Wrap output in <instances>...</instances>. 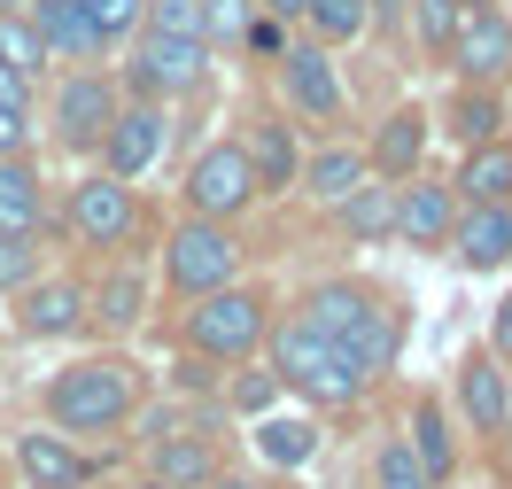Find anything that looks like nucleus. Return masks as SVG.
Listing matches in <instances>:
<instances>
[{
	"label": "nucleus",
	"mask_w": 512,
	"mask_h": 489,
	"mask_svg": "<svg viewBox=\"0 0 512 489\" xmlns=\"http://www.w3.org/2000/svg\"><path fill=\"white\" fill-rule=\"evenodd\" d=\"M295 319L342 358V373H350L357 389H373L388 365H396V311L365 280H319V288L295 303Z\"/></svg>",
	"instance_id": "obj_1"
},
{
	"label": "nucleus",
	"mask_w": 512,
	"mask_h": 489,
	"mask_svg": "<svg viewBox=\"0 0 512 489\" xmlns=\"http://www.w3.org/2000/svg\"><path fill=\"white\" fill-rule=\"evenodd\" d=\"M140 412V365L132 358H78L47 381V420L55 435H117Z\"/></svg>",
	"instance_id": "obj_2"
},
{
	"label": "nucleus",
	"mask_w": 512,
	"mask_h": 489,
	"mask_svg": "<svg viewBox=\"0 0 512 489\" xmlns=\"http://www.w3.org/2000/svg\"><path fill=\"white\" fill-rule=\"evenodd\" d=\"M264 334H272V295L249 288V280H225V288L194 295L187 319H179V342L202 365H249L264 350Z\"/></svg>",
	"instance_id": "obj_3"
},
{
	"label": "nucleus",
	"mask_w": 512,
	"mask_h": 489,
	"mask_svg": "<svg viewBox=\"0 0 512 489\" xmlns=\"http://www.w3.org/2000/svg\"><path fill=\"white\" fill-rule=\"evenodd\" d=\"M117 86H125L132 101H187L210 86V47L202 39H179V32H140L125 39V63H117Z\"/></svg>",
	"instance_id": "obj_4"
},
{
	"label": "nucleus",
	"mask_w": 512,
	"mask_h": 489,
	"mask_svg": "<svg viewBox=\"0 0 512 489\" xmlns=\"http://www.w3.org/2000/svg\"><path fill=\"white\" fill-rule=\"evenodd\" d=\"M117 101H125V86L109 63H70L47 94V140L63 156H101V132L117 117Z\"/></svg>",
	"instance_id": "obj_5"
},
{
	"label": "nucleus",
	"mask_w": 512,
	"mask_h": 489,
	"mask_svg": "<svg viewBox=\"0 0 512 489\" xmlns=\"http://www.w3.org/2000/svg\"><path fill=\"white\" fill-rule=\"evenodd\" d=\"M241 264H249V241L218 218H179V226L163 233V288L171 295H210L225 280H241Z\"/></svg>",
	"instance_id": "obj_6"
},
{
	"label": "nucleus",
	"mask_w": 512,
	"mask_h": 489,
	"mask_svg": "<svg viewBox=\"0 0 512 489\" xmlns=\"http://www.w3.org/2000/svg\"><path fill=\"white\" fill-rule=\"evenodd\" d=\"M55 226L78 241V249H125L140 233V202H132V179H109V171H86L63 187V210Z\"/></svg>",
	"instance_id": "obj_7"
},
{
	"label": "nucleus",
	"mask_w": 512,
	"mask_h": 489,
	"mask_svg": "<svg viewBox=\"0 0 512 489\" xmlns=\"http://www.w3.org/2000/svg\"><path fill=\"white\" fill-rule=\"evenodd\" d=\"M264 342H272V381H280V389L311 396V404H326V412L365 396L350 373H342V358H334V350H326V342H319V334H311L303 319H280L272 334H264Z\"/></svg>",
	"instance_id": "obj_8"
},
{
	"label": "nucleus",
	"mask_w": 512,
	"mask_h": 489,
	"mask_svg": "<svg viewBox=\"0 0 512 489\" xmlns=\"http://www.w3.org/2000/svg\"><path fill=\"white\" fill-rule=\"evenodd\" d=\"M179 202H187V218H218V226H241L256 202V171L249 156H241V140H210L202 156L187 163V187H179Z\"/></svg>",
	"instance_id": "obj_9"
},
{
	"label": "nucleus",
	"mask_w": 512,
	"mask_h": 489,
	"mask_svg": "<svg viewBox=\"0 0 512 489\" xmlns=\"http://www.w3.org/2000/svg\"><path fill=\"white\" fill-rule=\"evenodd\" d=\"M272 63H280L288 117H303V125H342V117H350V86H342L334 47H319V39H288Z\"/></svg>",
	"instance_id": "obj_10"
},
{
	"label": "nucleus",
	"mask_w": 512,
	"mask_h": 489,
	"mask_svg": "<svg viewBox=\"0 0 512 489\" xmlns=\"http://www.w3.org/2000/svg\"><path fill=\"white\" fill-rule=\"evenodd\" d=\"M443 70H458L466 86H512V16L497 0H474L458 16V39H450Z\"/></svg>",
	"instance_id": "obj_11"
},
{
	"label": "nucleus",
	"mask_w": 512,
	"mask_h": 489,
	"mask_svg": "<svg viewBox=\"0 0 512 489\" xmlns=\"http://www.w3.org/2000/svg\"><path fill=\"white\" fill-rule=\"evenodd\" d=\"M94 326L86 311V280H70V272H39L16 288V334L24 342H78Z\"/></svg>",
	"instance_id": "obj_12"
},
{
	"label": "nucleus",
	"mask_w": 512,
	"mask_h": 489,
	"mask_svg": "<svg viewBox=\"0 0 512 489\" xmlns=\"http://www.w3.org/2000/svg\"><path fill=\"white\" fill-rule=\"evenodd\" d=\"M450 412L466 420V435L505 443V427H512V389H505V365L489 358V350H466V358L450 365Z\"/></svg>",
	"instance_id": "obj_13"
},
{
	"label": "nucleus",
	"mask_w": 512,
	"mask_h": 489,
	"mask_svg": "<svg viewBox=\"0 0 512 489\" xmlns=\"http://www.w3.org/2000/svg\"><path fill=\"white\" fill-rule=\"evenodd\" d=\"M163 140H171V109L125 94L117 117H109V132H101V171H109V179H140V171L163 163Z\"/></svg>",
	"instance_id": "obj_14"
},
{
	"label": "nucleus",
	"mask_w": 512,
	"mask_h": 489,
	"mask_svg": "<svg viewBox=\"0 0 512 489\" xmlns=\"http://www.w3.org/2000/svg\"><path fill=\"white\" fill-rule=\"evenodd\" d=\"M233 140H241V156H249V171H256V195H288V187H295V171H303V140H295L288 109H249Z\"/></svg>",
	"instance_id": "obj_15"
},
{
	"label": "nucleus",
	"mask_w": 512,
	"mask_h": 489,
	"mask_svg": "<svg viewBox=\"0 0 512 489\" xmlns=\"http://www.w3.org/2000/svg\"><path fill=\"white\" fill-rule=\"evenodd\" d=\"M427 140H435V109L427 101H396L373 140H365V171L373 179H412L419 163H427Z\"/></svg>",
	"instance_id": "obj_16"
},
{
	"label": "nucleus",
	"mask_w": 512,
	"mask_h": 489,
	"mask_svg": "<svg viewBox=\"0 0 512 489\" xmlns=\"http://www.w3.org/2000/svg\"><path fill=\"white\" fill-rule=\"evenodd\" d=\"M443 249L466 264V272H505L512 264V202H458Z\"/></svg>",
	"instance_id": "obj_17"
},
{
	"label": "nucleus",
	"mask_w": 512,
	"mask_h": 489,
	"mask_svg": "<svg viewBox=\"0 0 512 489\" xmlns=\"http://www.w3.org/2000/svg\"><path fill=\"white\" fill-rule=\"evenodd\" d=\"M450 218H458V195H450V179H396V233L388 241H404V249H443Z\"/></svg>",
	"instance_id": "obj_18"
},
{
	"label": "nucleus",
	"mask_w": 512,
	"mask_h": 489,
	"mask_svg": "<svg viewBox=\"0 0 512 489\" xmlns=\"http://www.w3.org/2000/svg\"><path fill=\"white\" fill-rule=\"evenodd\" d=\"M24 24H32V39L47 47V63H101V39L94 24H86V8L78 0H24Z\"/></svg>",
	"instance_id": "obj_19"
},
{
	"label": "nucleus",
	"mask_w": 512,
	"mask_h": 489,
	"mask_svg": "<svg viewBox=\"0 0 512 489\" xmlns=\"http://www.w3.org/2000/svg\"><path fill=\"white\" fill-rule=\"evenodd\" d=\"M55 226V195L39 156H0V233H47Z\"/></svg>",
	"instance_id": "obj_20"
},
{
	"label": "nucleus",
	"mask_w": 512,
	"mask_h": 489,
	"mask_svg": "<svg viewBox=\"0 0 512 489\" xmlns=\"http://www.w3.org/2000/svg\"><path fill=\"white\" fill-rule=\"evenodd\" d=\"M365 179H373V171H365V148H350L342 132H334V140H319V148H303V171H295V187L319 202V210H334L342 195H357Z\"/></svg>",
	"instance_id": "obj_21"
},
{
	"label": "nucleus",
	"mask_w": 512,
	"mask_h": 489,
	"mask_svg": "<svg viewBox=\"0 0 512 489\" xmlns=\"http://www.w3.org/2000/svg\"><path fill=\"white\" fill-rule=\"evenodd\" d=\"M505 86H450V101H443V132L458 140V148H481V140H505Z\"/></svg>",
	"instance_id": "obj_22"
},
{
	"label": "nucleus",
	"mask_w": 512,
	"mask_h": 489,
	"mask_svg": "<svg viewBox=\"0 0 512 489\" xmlns=\"http://www.w3.org/2000/svg\"><path fill=\"white\" fill-rule=\"evenodd\" d=\"M86 311H94L109 334H132V326L148 319V272H140V264H109L94 288H86Z\"/></svg>",
	"instance_id": "obj_23"
},
{
	"label": "nucleus",
	"mask_w": 512,
	"mask_h": 489,
	"mask_svg": "<svg viewBox=\"0 0 512 489\" xmlns=\"http://www.w3.org/2000/svg\"><path fill=\"white\" fill-rule=\"evenodd\" d=\"M148 474L171 489H202L210 474H218V451L202 443V435H179V427L156 420V443H148Z\"/></svg>",
	"instance_id": "obj_24"
},
{
	"label": "nucleus",
	"mask_w": 512,
	"mask_h": 489,
	"mask_svg": "<svg viewBox=\"0 0 512 489\" xmlns=\"http://www.w3.org/2000/svg\"><path fill=\"white\" fill-rule=\"evenodd\" d=\"M16 474H24L32 489H86L94 466L70 451L63 435H39V427H32V435H16Z\"/></svg>",
	"instance_id": "obj_25"
},
{
	"label": "nucleus",
	"mask_w": 512,
	"mask_h": 489,
	"mask_svg": "<svg viewBox=\"0 0 512 489\" xmlns=\"http://www.w3.org/2000/svg\"><path fill=\"white\" fill-rule=\"evenodd\" d=\"M256 458L280 466V474H303L319 458V420L311 412H264L256 420Z\"/></svg>",
	"instance_id": "obj_26"
},
{
	"label": "nucleus",
	"mask_w": 512,
	"mask_h": 489,
	"mask_svg": "<svg viewBox=\"0 0 512 489\" xmlns=\"http://www.w3.org/2000/svg\"><path fill=\"white\" fill-rule=\"evenodd\" d=\"M334 226L350 233L357 249H365V241H388V233H396V179H365L357 195H342L334 202Z\"/></svg>",
	"instance_id": "obj_27"
},
{
	"label": "nucleus",
	"mask_w": 512,
	"mask_h": 489,
	"mask_svg": "<svg viewBox=\"0 0 512 489\" xmlns=\"http://www.w3.org/2000/svg\"><path fill=\"white\" fill-rule=\"evenodd\" d=\"M450 195H458V202H512V140H481V148H466Z\"/></svg>",
	"instance_id": "obj_28"
},
{
	"label": "nucleus",
	"mask_w": 512,
	"mask_h": 489,
	"mask_svg": "<svg viewBox=\"0 0 512 489\" xmlns=\"http://www.w3.org/2000/svg\"><path fill=\"white\" fill-rule=\"evenodd\" d=\"M419 451V466L435 474V482H450V466H458V427H450V404L443 396H419L412 404V435H404Z\"/></svg>",
	"instance_id": "obj_29"
},
{
	"label": "nucleus",
	"mask_w": 512,
	"mask_h": 489,
	"mask_svg": "<svg viewBox=\"0 0 512 489\" xmlns=\"http://www.w3.org/2000/svg\"><path fill=\"white\" fill-rule=\"evenodd\" d=\"M303 39H319V47H357V39L373 32V0H303Z\"/></svg>",
	"instance_id": "obj_30"
},
{
	"label": "nucleus",
	"mask_w": 512,
	"mask_h": 489,
	"mask_svg": "<svg viewBox=\"0 0 512 489\" xmlns=\"http://www.w3.org/2000/svg\"><path fill=\"white\" fill-rule=\"evenodd\" d=\"M458 0H404V39L419 47V63H443L450 39H458Z\"/></svg>",
	"instance_id": "obj_31"
},
{
	"label": "nucleus",
	"mask_w": 512,
	"mask_h": 489,
	"mask_svg": "<svg viewBox=\"0 0 512 489\" xmlns=\"http://www.w3.org/2000/svg\"><path fill=\"white\" fill-rule=\"evenodd\" d=\"M373 489H443V482L419 466V451L404 443V435H388L381 451H373Z\"/></svg>",
	"instance_id": "obj_32"
},
{
	"label": "nucleus",
	"mask_w": 512,
	"mask_h": 489,
	"mask_svg": "<svg viewBox=\"0 0 512 489\" xmlns=\"http://www.w3.org/2000/svg\"><path fill=\"white\" fill-rule=\"evenodd\" d=\"M0 63L16 70V78H32V86H39V70H47V47L32 39L24 8H16V16H0Z\"/></svg>",
	"instance_id": "obj_33"
},
{
	"label": "nucleus",
	"mask_w": 512,
	"mask_h": 489,
	"mask_svg": "<svg viewBox=\"0 0 512 489\" xmlns=\"http://www.w3.org/2000/svg\"><path fill=\"white\" fill-rule=\"evenodd\" d=\"M78 8H86V24H94L101 55H109V47H125V39L140 32V0H78Z\"/></svg>",
	"instance_id": "obj_34"
},
{
	"label": "nucleus",
	"mask_w": 512,
	"mask_h": 489,
	"mask_svg": "<svg viewBox=\"0 0 512 489\" xmlns=\"http://www.w3.org/2000/svg\"><path fill=\"white\" fill-rule=\"evenodd\" d=\"M256 0H202V47H241Z\"/></svg>",
	"instance_id": "obj_35"
},
{
	"label": "nucleus",
	"mask_w": 512,
	"mask_h": 489,
	"mask_svg": "<svg viewBox=\"0 0 512 489\" xmlns=\"http://www.w3.org/2000/svg\"><path fill=\"white\" fill-rule=\"evenodd\" d=\"M39 280V233H0V295Z\"/></svg>",
	"instance_id": "obj_36"
},
{
	"label": "nucleus",
	"mask_w": 512,
	"mask_h": 489,
	"mask_svg": "<svg viewBox=\"0 0 512 489\" xmlns=\"http://www.w3.org/2000/svg\"><path fill=\"white\" fill-rule=\"evenodd\" d=\"M280 381H272V373H256V365H241V373H233V389H225V404H233V412H249V420H264V412H272V404H280Z\"/></svg>",
	"instance_id": "obj_37"
},
{
	"label": "nucleus",
	"mask_w": 512,
	"mask_h": 489,
	"mask_svg": "<svg viewBox=\"0 0 512 489\" xmlns=\"http://www.w3.org/2000/svg\"><path fill=\"white\" fill-rule=\"evenodd\" d=\"M140 24H148V32L202 39V0H140Z\"/></svg>",
	"instance_id": "obj_38"
},
{
	"label": "nucleus",
	"mask_w": 512,
	"mask_h": 489,
	"mask_svg": "<svg viewBox=\"0 0 512 489\" xmlns=\"http://www.w3.org/2000/svg\"><path fill=\"white\" fill-rule=\"evenodd\" d=\"M32 148H39L32 101H0V156H32Z\"/></svg>",
	"instance_id": "obj_39"
},
{
	"label": "nucleus",
	"mask_w": 512,
	"mask_h": 489,
	"mask_svg": "<svg viewBox=\"0 0 512 489\" xmlns=\"http://www.w3.org/2000/svg\"><path fill=\"white\" fill-rule=\"evenodd\" d=\"M489 358H505V365H512V295L497 303V326H489Z\"/></svg>",
	"instance_id": "obj_40"
},
{
	"label": "nucleus",
	"mask_w": 512,
	"mask_h": 489,
	"mask_svg": "<svg viewBox=\"0 0 512 489\" xmlns=\"http://www.w3.org/2000/svg\"><path fill=\"white\" fill-rule=\"evenodd\" d=\"M0 101H32V78H16V70L0 63Z\"/></svg>",
	"instance_id": "obj_41"
},
{
	"label": "nucleus",
	"mask_w": 512,
	"mask_h": 489,
	"mask_svg": "<svg viewBox=\"0 0 512 489\" xmlns=\"http://www.w3.org/2000/svg\"><path fill=\"white\" fill-rule=\"evenodd\" d=\"M256 16H280V24H295V16H303V0H256Z\"/></svg>",
	"instance_id": "obj_42"
},
{
	"label": "nucleus",
	"mask_w": 512,
	"mask_h": 489,
	"mask_svg": "<svg viewBox=\"0 0 512 489\" xmlns=\"http://www.w3.org/2000/svg\"><path fill=\"white\" fill-rule=\"evenodd\" d=\"M202 489H272V482H256V474H210Z\"/></svg>",
	"instance_id": "obj_43"
},
{
	"label": "nucleus",
	"mask_w": 512,
	"mask_h": 489,
	"mask_svg": "<svg viewBox=\"0 0 512 489\" xmlns=\"http://www.w3.org/2000/svg\"><path fill=\"white\" fill-rule=\"evenodd\" d=\"M132 489H171V482H156V474H148V482H132Z\"/></svg>",
	"instance_id": "obj_44"
},
{
	"label": "nucleus",
	"mask_w": 512,
	"mask_h": 489,
	"mask_svg": "<svg viewBox=\"0 0 512 489\" xmlns=\"http://www.w3.org/2000/svg\"><path fill=\"white\" fill-rule=\"evenodd\" d=\"M16 8H24V0H0V16H16Z\"/></svg>",
	"instance_id": "obj_45"
},
{
	"label": "nucleus",
	"mask_w": 512,
	"mask_h": 489,
	"mask_svg": "<svg viewBox=\"0 0 512 489\" xmlns=\"http://www.w3.org/2000/svg\"><path fill=\"white\" fill-rule=\"evenodd\" d=\"M458 8H474V0H458Z\"/></svg>",
	"instance_id": "obj_46"
},
{
	"label": "nucleus",
	"mask_w": 512,
	"mask_h": 489,
	"mask_svg": "<svg viewBox=\"0 0 512 489\" xmlns=\"http://www.w3.org/2000/svg\"><path fill=\"white\" fill-rule=\"evenodd\" d=\"M474 489H489V482H474Z\"/></svg>",
	"instance_id": "obj_47"
}]
</instances>
